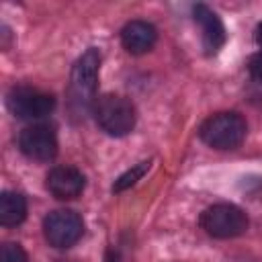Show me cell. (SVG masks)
Here are the masks:
<instances>
[{"mask_svg": "<svg viewBox=\"0 0 262 262\" xmlns=\"http://www.w3.org/2000/svg\"><path fill=\"white\" fill-rule=\"evenodd\" d=\"M43 233H45V239L49 242V246L70 248L82 237L84 221L72 209H57V211H51L43 219Z\"/></svg>", "mask_w": 262, "mask_h": 262, "instance_id": "obj_6", "label": "cell"}, {"mask_svg": "<svg viewBox=\"0 0 262 262\" xmlns=\"http://www.w3.org/2000/svg\"><path fill=\"white\" fill-rule=\"evenodd\" d=\"M256 41H258V45L262 47V23H260L258 29H256Z\"/></svg>", "mask_w": 262, "mask_h": 262, "instance_id": "obj_15", "label": "cell"}, {"mask_svg": "<svg viewBox=\"0 0 262 262\" xmlns=\"http://www.w3.org/2000/svg\"><path fill=\"white\" fill-rule=\"evenodd\" d=\"M147 166H149V162H141V164H137L135 168H131L127 174H123V176L113 184V190L119 192V190H123V188H127V186H131V184H135V182L145 174Z\"/></svg>", "mask_w": 262, "mask_h": 262, "instance_id": "obj_12", "label": "cell"}, {"mask_svg": "<svg viewBox=\"0 0 262 262\" xmlns=\"http://www.w3.org/2000/svg\"><path fill=\"white\" fill-rule=\"evenodd\" d=\"M0 262H27V254L18 244L6 242L0 250Z\"/></svg>", "mask_w": 262, "mask_h": 262, "instance_id": "obj_13", "label": "cell"}, {"mask_svg": "<svg viewBox=\"0 0 262 262\" xmlns=\"http://www.w3.org/2000/svg\"><path fill=\"white\" fill-rule=\"evenodd\" d=\"M47 190L59 201H72L82 194L86 186L84 174L74 166H55L45 176Z\"/></svg>", "mask_w": 262, "mask_h": 262, "instance_id": "obj_8", "label": "cell"}, {"mask_svg": "<svg viewBox=\"0 0 262 262\" xmlns=\"http://www.w3.org/2000/svg\"><path fill=\"white\" fill-rule=\"evenodd\" d=\"M192 14H194V20L199 23L201 27V33H203V47H205V53L207 55H213L221 49V45L225 43V29H223V23L221 18L205 4H196L192 6Z\"/></svg>", "mask_w": 262, "mask_h": 262, "instance_id": "obj_9", "label": "cell"}, {"mask_svg": "<svg viewBox=\"0 0 262 262\" xmlns=\"http://www.w3.org/2000/svg\"><path fill=\"white\" fill-rule=\"evenodd\" d=\"M27 217V201L20 192L6 190L0 196V223L4 227H14Z\"/></svg>", "mask_w": 262, "mask_h": 262, "instance_id": "obj_11", "label": "cell"}, {"mask_svg": "<svg viewBox=\"0 0 262 262\" xmlns=\"http://www.w3.org/2000/svg\"><path fill=\"white\" fill-rule=\"evenodd\" d=\"M18 149L33 162H49L57 156V137L49 125H29L18 135Z\"/></svg>", "mask_w": 262, "mask_h": 262, "instance_id": "obj_7", "label": "cell"}, {"mask_svg": "<svg viewBox=\"0 0 262 262\" xmlns=\"http://www.w3.org/2000/svg\"><path fill=\"white\" fill-rule=\"evenodd\" d=\"M248 72H250V76H252L254 80L262 82V49L250 57V61H248Z\"/></svg>", "mask_w": 262, "mask_h": 262, "instance_id": "obj_14", "label": "cell"}, {"mask_svg": "<svg viewBox=\"0 0 262 262\" xmlns=\"http://www.w3.org/2000/svg\"><path fill=\"white\" fill-rule=\"evenodd\" d=\"M106 262H117V260H115L113 256H108V258H106Z\"/></svg>", "mask_w": 262, "mask_h": 262, "instance_id": "obj_16", "label": "cell"}, {"mask_svg": "<svg viewBox=\"0 0 262 262\" xmlns=\"http://www.w3.org/2000/svg\"><path fill=\"white\" fill-rule=\"evenodd\" d=\"M246 131L248 127L242 115L233 111H223L211 115L201 125L199 135L213 149H235L246 139Z\"/></svg>", "mask_w": 262, "mask_h": 262, "instance_id": "obj_2", "label": "cell"}, {"mask_svg": "<svg viewBox=\"0 0 262 262\" xmlns=\"http://www.w3.org/2000/svg\"><path fill=\"white\" fill-rule=\"evenodd\" d=\"M92 115L96 125L113 137H123L135 127V106L131 100L119 94H104L94 100Z\"/></svg>", "mask_w": 262, "mask_h": 262, "instance_id": "obj_1", "label": "cell"}, {"mask_svg": "<svg viewBox=\"0 0 262 262\" xmlns=\"http://www.w3.org/2000/svg\"><path fill=\"white\" fill-rule=\"evenodd\" d=\"M6 104L14 117L25 121H35L47 117L53 111L55 98L33 86H16L8 92Z\"/></svg>", "mask_w": 262, "mask_h": 262, "instance_id": "obj_5", "label": "cell"}, {"mask_svg": "<svg viewBox=\"0 0 262 262\" xmlns=\"http://www.w3.org/2000/svg\"><path fill=\"white\" fill-rule=\"evenodd\" d=\"M98 66H100V53H98V49L90 47L78 57V61L72 68V80H70L72 102L82 111L86 106L94 104L92 100H94V92H96Z\"/></svg>", "mask_w": 262, "mask_h": 262, "instance_id": "obj_4", "label": "cell"}, {"mask_svg": "<svg viewBox=\"0 0 262 262\" xmlns=\"http://www.w3.org/2000/svg\"><path fill=\"white\" fill-rule=\"evenodd\" d=\"M201 227L217 239H229V237H237L248 229V217L246 213L229 203H219L213 207H207L201 213L199 219Z\"/></svg>", "mask_w": 262, "mask_h": 262, "instance_id": "obj_3", "label": "cell"}, {"mask_svg": "<svg viewBox=\"0 0 262 262\" xmlns=\"http://www.w3.org/2000/svg\"><path fill=\"white\" fill-rule=\"evenodd\" d=\"M156 39L158 31L147 20H129L121 31V43L133 55L147 53L156 45Z\"/></svg>", "mask_w": 262, "mask_h": 262, "instance_id": "obj_10", "label": "cell"}]
</instances>
